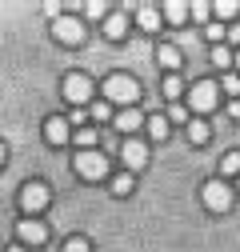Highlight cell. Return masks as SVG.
<instances>
[{
  "label": "cell",
  "mask_w": 240,
  "mask_h": 252,
  "mask_svg": "<svg viewBox=\"0 0 240 252\" xmlns=\"http://www.w3.org/2000/svg\"><path fill=\"white\" fill-rule=\"evenodd\" d=\"M140 96V84L128 76V72H112L104 80V104H120V108H132Z\"/></svg>",
  "instance_id": "1"
},
{
  "label": "cell",
  "mask_w": 240,
  "mask_h": 252,
  "mask_svg": "<svg viewBox=\"0 0 240 252\" xmlns=\"http://www.w3.org/2000/svg\"><path fill=\"white\" fill-rule=\"evenodd\" d=\"M72 168H76V176H84V180H100V176L108 172V156H104V152H96V148L76 152Z\"/></svg>",
  "instance_id": "2"
},
{
  "label": "cell",
  "mask_w": 240,
  "mask_h": 252,
  "mask_svg": "<svg viewBox=\"0 0 240 252\" xmlns=\"http://www.w3.org/2000/svg\"><path fill=\"white\" fill-rule=\"evenodd\" d=\"M88 96H92V80H88L84 72H68V76H64V100L76 104V108H84Z\"/></svg>",
  "instance_id": "3"
},
{
  "label": "cell",
  "mask_w": 240,
  "mask_h": 252,
  "mask_svg": "<svg viewBox=\"0 0 240 252\" xmlns=\"http://www.w3.org/2000/svg\"><path fill=\"white\" fill-rule=\"evenodd\" d=\"M200 196H204V208H208V212H228V204H232V188H228L224 180H208Z\"/></svg>",
  "instance_id": "4"
},
{
  "label": "cell",
  "mask_w": 240,
  "mask_h": 252,
  "mask_svg": "<svg viewBox=\"0 0 240 252\" xmlns=\"http://www.w3.org/2000/svg\"><path fill=\"white\" fill-rule=\"evenodd\" d=\"M216 100H220V92H216L212 80H200V84H192V92H188V104H192L196 112H212Z\"/></svg>",
  "instance_id": "5"
},
{
  "label": "cell",
  "mask_w": 240,
  "mask_h": 252,
  "mask_svg": "<svg viewBox=\"0 0 240 252\" xmlns=\"http://www.w3.org/2000/svg\"><path fill=\"white\" fill-rule=\"evenodd\" d=\"M52 36L64 40V44H80V40H84V20H76V16H56V20H52Z\"/></svg>",
  "instance_id": "6"
},
{
  "label": "cell",
  "mask_w": 240,
  "mask_h": 252,
  "mask_svg": "<svg viewBox=\"0 0 240 252\" xmlns=\"http://www.w3.org/2000/svg\"><path fill=\"white\" fill-rule=\"evenodd\" d=\"M44 204H48V188H44L40 180H32V184L20 188V208H24V212H40Z\"/></svg>",
  "instance_id": "7"
},
{
  "label": "cell",
  "mask_w": 240,
  "mask_h": 252,
  "mask_svg": "<svg viewBox=\"0 0 240 252\" xmlns=\"http://www.w3.org/2000/svg\"><path fill=\"white\" fill-rule=\"evenodd\" d=\"M120 156H124L128 168H144V164H148V144L136 140V136H128L124 144H120Z\"/></svg>",
  "instance_id": "8"
},
{
  "label": "cell",
  "mask_w": 240,
  "mask_h": 252,
  "mask_svg": "<svg viewBox=\"0 0 240 252\" xmlns=\"http://www.w3.org/2000/svg\"><path fill=\"white\" fill-rule=\"evenodd\" d=\"M116 128L128 132V136L140 132V128H144V112H140V108H120V112H116Z\"/></svg>",
  "instance_id": "9"
},
{
  "label": "cell",
  "mask_w": 240,
  "mask_h": 252,
  "mask_svg": "<svg viewBox=\"0 0 240 252\" xmlns=\"http://www.w3.org/2000/svg\"><path fill=\"white\" fill-rule=\"evenodd\" d=\"M16 236H20V240H28V244H44L48 228L40 224V220H20V224H16Z\"/></svg>",
  "instance_id": "10"
},
{
  "label": "cell",
  "mask_w": 240,
  "mask_h": 252,
  "mask_svg": "<svg viewBox=\"0 0 240 252\" xmlns=\"http://www.w3.org/2000/svg\"><path fill=\"white\" fill-rule=\"evenodd\" d=\"M44 140H48V144H64V140H68V120H64V116H48Z\"/></svg>",
  "instance_id": "11"
},
{
  "label": "cell",
  "mask_w": 240,
  "mask_h": 252,
  "mask_svg": "<svg viewBox=\"0 0 240 252\" xmlns=\"http://www.w3.org/2000/svg\"><path fill=\"white\" fill-rule=\"evenodd\" d=\"M136 24L144 28V32H156V28L164 24V20H160V8H156V4H140V8H136Z\"/></svg>",
  "instance_id": "12"
},
{
  "label": "cell",
  "mask_w": 240,
  "mask_h": 252,
  "mask_svg": "<svg viewBox=\"0 0 240 252\" xmlns=\"http://www.w3.org/2000/svg\"><path fill=\"white\" fill-rule=\"evenodd\" d=\"M124 32H128V16H124V12H108L104 36H108V40H124Z\"/></svg>",
  "instance_id": "13"
},
{
  "label": "cell",
  "mask_w": 240,
  "mask_h": 252,
  "mask_svg": "<svg viewBox=\"0 0 240 252\" xmlns=\"http://www.w3.org/2000/svg\"><path fill=\"white\" fill-rule=\"evenodd\" d=\"M156 60H160V64H164L168 72H180V64H184V56H180V48H176V44H160Z\"/></svg>",
  "instance_id": "14"
},
{
  "label": "cell",
  "mask_w": 240,
  "mask_h": 252,
  "mask_svg": "<svg viewBox=\"0 0 240 252\" xmlns=\"http://www.w3.org/2000/svg\"><path fill=\"white\" fill-rule=\"evenodd\" d=\"M144 124H148V136H152V140H164L168 136V120L164 116H144Z\"/></svg>",
  "instance_id": "15"
},
{
  "label": "cell",
  "mask_w": 240,
  "mask_h": 252,
  "mask_svg": "<svg viewBox=\"0 0 240 252\" xmlns=\"http://www.w3.org/2000/svg\"><path fill=\"white\" fill-rule=\"evenodd\" d=\"M160 16H168L172 24H184V20H188V4H164Z\"/></svg>",
  "instance_id": "16"
},
{
  "label": "cell",
  "mask_w": 240,
  "mask_h": 252,
  "mask_svg": "<svg viewBox=\"0 0 240 252\" xmlns=\"http://www.w3.org/2000/svg\"><path fill=\"white\" fill-rule=\"evenodd\" d=\"M72 140H76V148H80V152H88V148H96V140H100V136H96L92 128H80Z\"/></svg>",
  "instance_id": "17"
},
{
  "label": "cell",
  "mask_w": 240,
  "mask_h": 252,
  "mask_svg": "<svg viewBox=\"0 0 240 252\" xmlns=\"http://www.w3.org/2000/svg\"><path fill=\"white\" fill-rule=\"evenodd\" d=\"M188 140H192V144H204V140H208V124H204V120H192V124H188Z\"/></svg>",
  "instance_id": "18"
},
{
  "label": "cell",
  "mask_w": 240,
  "mask_h": 252,
  "mask_svg": "<svg viewBox=\"0 0 240 252\" xmlns=\"http://www.w3.org/2000/svg\"><path fill=\"white\" fill-rule=\"evenodd\" d=\"M164 96H168L172 104L180 100V76H176V72H168V76H164Z\"/></svg>",
  "instance_id": "19"
},
{
  "label": "cell",
  "mask_w": 240,
  "mask_h": 252,
  "mask_svg": "<svg viewBox=\"0 0 240 252\" xmlns=\"http://www.w3.org/2000/svg\"><path fill=\"white\" fill-rule=\"evenodd\" d=\"M220 172H224V176H236V172H240V152H228V156H224V160H220Z\"/></svg>",
  "instance_id": "20"
},
{
  "label": "cell",
  "mask_w": 240,
  "mask_h": 252,
  "mask_svg": "<svg viewBox=\"0 0 240 252\" xmlns=\"http://www.w3.org/2000/svg\"><path fill=\"white\" fill-rule=\"evenodd\" d=\"M112 192H116V196H128V192H132V176H128V172L116 176V180H112Z\"/></svg>",
  "instance_id": "21"
},
{
  "label": "cell",
  "mask_w": 240,
  "mask_h": 252,
  "mask_svg": "<svg viewBox=\"0 0 240 252\" xmlns=\"http://www.w3.org/2000/svg\"><path fill=\"white\" fill-rule=\"evenodd\" d=\"M220 88H224V92H232V96H240V76H236V72H224Z\"/></svg>",
  "instance_id": "22"
},
{
  "label": "cell",
  "mask_w": 240,
  "mask_h": 252,
  "mask_svg": "<svg viewBox=\"0 0 240 252\" xmlns=\"http://www.w3.org/2000/svg\"><path fill=\"white\" fill-rule=\"evenodd\" d=\"M204 36H208V44H220V40H224V24H208Z\"/></svg>",
  "instance_id": "23"
},
{
  "label": "cell",
  "mask_w": 240,
  "mask_h": 252,
  "mask_svg": "<svg viewBox=\"0 0 240 252\" xmlns=\"http://www.w3.org/2000/svg\"><path fill=\"white\" fill-rule=\"evenodd\" d=\"M88 248H92V244H88L84 236H72V240L64 244V252H88Z\"/></svg>",
  "instance_id": "24"
},
{
  "label": "cell",
  "mask_w": 240,
  "mask_h": 252,
  "mask_svg": "<svg viewBox=\"0 0 240 252\" xmlns=\"http://www.w3.org/2000/svg\"><path fill=\"white\" fill-rule=\"evenodd\" d=\"M92 120H112V104H92Z\"/></svg>",
  "instance_id": "25"
},
{
  "label": "cell",
  "mask_w": 240,
  "mask_h": 252,
  "mask_svg": "<svg viewBox=\"0 0 240 252\" xmlns=\"http://www.w3.org/2000/svg\"><path fill=\"white\" fill-rule=\"evenodd\" d=\"M212 64H216V68H228V64H232V56H228L224 48H212Z\"/></svg>",
  "instance_id": "26"
},
{
  "label": "cell",
  "mask_w": 240,
  "mask_h": 252,
  "mask_svg": "<svg viewBox=\"0 0 240 252\" xmlns=\"http://www.w3.org/2000/svg\"><path fill=\"white\" fill-rule=\"evenodd\" d=\"M240 12V4H232V0H220L216 4V16H236Z\"/></svg>",
  "instance_id": "27"
},
{
  "label": "cell",
  "mask_w": 240,
  "mask_h": 252,
  "mask_svg": "<svg viewBox=\"0 0 240 252\" xmlns=\"http://www.w3.org/2000/svg\"><path fill=\"white\" fill-rule=\"evenodd\" d=\"M88 16H108V4H100V0H92V4H84Z\"/></svg>",
  "instance_id": "28"
},
{
  "label": "cell",
  "mask_w": 240,
  "mask_h": 252,
  "mask_svg": "<svg viewBox=\"0 0 240 252\" xmlns=\"http://www.w3.org/2000/svg\"><path fill=\"white\" fill-rule=\"evenodd\" d=\"M188 16H196V20H204V16H208V4H188Z\"/></svg>",
  "instance_id": "29"
},
{
  "label": "cell",
  "mask_w": 240,
  "mask_h": 252,
  "mask_svg": "<svg viewBox=\"0 0 240 252\" xmlns=\"http://www.w3.org/2000/svg\"><path fill=\"white\" fill-rule=\"evenodd\" d=\"M224 36H228V40H232V44L240 48V24H232V28H224Z\"/></svg>",
  "instance_id": "30"
},
{
  "label": "cell",
  "mask_w": 240,
  "mask_h": 252,
  "mask_svg": "<svg viewBox=\"0 0 240 252\" xmlns=\"http://www.w3.org/2000/svg\"><path fill=\"white\" fill-rule=\"evenodd\" d=\"M168 116H172V120H184L188 112H184V104H172V108H168Z\"/></svg>",
  "instance_id": "31"
},
{
  "label": "cell",
  "mask_w": 240,
  "mask_h": 252,
  "mask_svg": "<svg viewBox=\"0 0 240 252\" xmlns=\"http://www.w3.org/2000/svg\"><path fill=\"white\" fill-rule=\"evenodd\" d=\"M228 116H232V120H240V100H232V104H228Z\"/></svg>",
  "instance_id": "32"
},
{
  "label": "cell",
  "mask_w": 240,
  "mask_h": 252,
  "mask_svg": "<svg viewBox=\"0 0 240 252\" xmlns=\"http://www.w3.org/2000/svg\"><path fill=\"white\" fill-rule=\"evenodd\" d=\"M232 64H236V68H240V48H236V56H232Z\"/></svg>",
  "instance_id": "33"
},
{
  "label": "cell",
  "mask_w": 240,
  "mask_h": 252,
  "mask_svg": "<svg viewBox=\"0 0 240 252\" xmlns=\"http://www.w3.org/2000/svg\"><path fill=\"white\" fill-rule=\"evenodd\" d=\"M8 252H24V248H20V244H12V248H8Z\"/></svg>",
  "instance_id": "34"
},
{
  "label": "cell",
  "mask_w": 240,
  "mask_h": 252,
  "mask_svg": "<svg viewBox=\"0 0 240 252\" xmlns=\"http://www.w3.org/2000/svg\"><path fill=\"white\" fill-rule=\"evenodd\" d=\"M0 164H4V144H0Z\"/></svg>",
  "instance_id": "35"
},
{
  "label": "cell",
  "mask_w": 240,
  "mask_h": 252,
  "mask_svg": "<svg viewBox=\"0 0 240 252\" xmlns=\"http://www.w3.org/2000/svg\"><path fill=\"white\" fill-rule=\"evenodd\" d=\"M236 184H240V176H236Z\"/></svg>",
  "instance_id": "36"
}]
</instances>
